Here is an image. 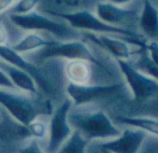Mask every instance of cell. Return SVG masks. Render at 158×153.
Instances as JSON below:
<instances>
[{"label": "cell", "instance_id": "cell-14", "mask_svg": "<svg viewBox=\"0 0 158 153\" xmlns=\"http://www.w3.org/2000/svg\"><path fill=\"white\" fill-rule=\"evenodd\" d=\"M64 72L69 83L77 84V85L90 84L93 78L92 63L81 59L68 61L64 65Z\"/></svg>", "mask_w": 158, "mask_h": 153}, {"label": "cell", "instance_id": "cell-19", "mask_svg": "<svg viewBox=\"0 0 158 153\" xmlns=\"http://www.w3.org/2000/svg\"><path fill=\"white\" fill-rule=\"evenodd\" d=\"M138 66L135 67L139 70L143 71L145 74H148V77H151L152 79L156 80L158 82V66L156 65L154 61L151 58L150 54H148V48L144 49L143 52L140 54V58L138 61Z\"/></svg>", "mask_w": 158, "mask_h": 153}, {"label": "cell", "instance_id": "cell-2", "mask_svg": "<svg viewBox=\"0 0 158 153\" xmlns=\"http://www.w3.org/2000/svg\"><path fill=\"white\" fill-rule=\"evenodd\" d=\"M57 16L64 19L69 26L75 30H84V32H92L99 35H114V36H123L127 39L141 40L140 36L135 32L127 29L125 27H117L110 24L104 23L103 21L90 11L80 10L75 12L58 13Z\"/></svg>", "mask_w": 158, "mask_h": 153}, {"label": "cell", "instance_id": "cell-11", "mask_svg": "<svg viewBox=\"0 0 158 153\" xmlns=\"http://www.w3.org/2000/svg\"><path fill=\"white\" fill-rule=\"evenodd\" d=\"M85 37L89 41L94 42L98 46H101L106 51H108L115 59H123L129 61L131 56L135 54V50L130 45L129 41H124L117 38H112L109 35L92 34V32H84Z\"/></svg>", "mask_w": 158, "mask_h": 153}, {"label": "cell", "instance_id": "cell-17", "mask_svg": "<svg viewBox=\"0 0 158 153\" xmlns=\"http://www.w3.org/2000/svg\"><path fill=\"white\" fill-rule=\"evenodd\" d=\"M117 121L127 125V127L138 128L150 136L158 137V119L148 117H122Z\"/></svg>", "mask_w": 158, "mask_h": 153}, {"label": "cell", "instance_id": "cell-22", "mask_svg": "<svg viewBox=\"0 0 158 153\" xmlns=\"http://www.w3.org/2000/svg\"><path fill=\"white\" fill-rule=\"evenodd\" d=\"M19 153H46L41 148L39 140L35 138H30L29 141L26 143L24 147L19 149Z\"/></svg>", "mask_w": 158, "mask_h": 153}, {"label": "cell", "instance_id": "cell-6", "mask_svg": "<svg viewBox=\"0 0 158 153\" xmlns=\"http://www.w3.org/2000/svg\"><path fill=\"white\" fill-rule=\"evenodd\" d=\"M72 107L71 100L66 98L53 110L48 122L46 153H56L72 135L74 130L69 121V114Z\"/></svg>", "mask_w": 158, "mask_h": 153}, {"label": "cell", "instance_id": "cell-9", "mask_svg": "<svg viewBox=\"0 0 158 153\" xmlns=\"http://www.w3.org/2000/svg\"><path fill=\"white\" fill-rule=\"evenodd\" d=\"M148 134L133 127H126L122 133L111 140L99 143L101 151L109 153H139Z\"/></svg>", "mask_w": 158, "mask_h": 153}, {"label": "cell", "instance_id": "cell-3", "mask_svg": "<svg viewBox=\"0 0 158 153\" xmlns=\"http://www.w3.org/2000/svg\"><path fill=\"white\" fill-rule=\"evenodd\" d=\"M9 19L15 26L25 30L35 32H48L63 41L80 40V34L67 23L55 21L46 15L38 12H31L24 15L9 14Z\"/></svg>", "mask_w": 158, "mask_h": 153}, {"label": "cell", "instance_id": "cell-7", "mask_svg": "<svg viewBox=\"0 0 158 153\" xmlns=\"http://www.w3.org/2000/svg\"><path fill=\"white\" fill-rule=\"evenodd\" d=\"M135 101H144L158 95V82L139 70L129 61L115 59Z\"/></svg>", "mask_w": 158, "mask_h": 153}, {"label": "cell", "instance_id": "cell-5", "mask_svg": "<svg viewBox=\"0 0 158 153\" xmlns=\"http://www.w3.org/2000/svg\"><path fill=\"white\" fill-rule=\"evenodd\" d=\"M0 107L25 127L40 114V109L35 100L28 94L19 91L0 88Z\"/></svg>", "mask_w": 158, "mask_h": 153}, {"label": "cell", "instance_id": "cell-12", "mask_svg": "<svg viewBox=\"0 0 158 153\" xmlns=\"http://www.w3.org/2000/svg\"><path fill=\"white\" fill-rule=\"evenodd\" d=\"M0 69H2L6 72V74L12 81L17 91H19V92L22 91L24 93L32 95H35L38 93L39 87H38L37 82L26 71L8 63H4L1 59H0Z\"/></svg>", "mask_w": 158, "mask_h": 153}, {"label": "cell", "instance_id": "cell-26", "mask_svg": "<svg viewBox=\"0 0 158 153\" xmlns=\"http://www.w3.org/2000/svg\"><path fill=\"white\" fill-rule=\"evenodd\" d=\"M130 1H131V0H110L111 3L116 4V6H123L124 4L129 3Z\"/></svg>", "mask_w": 158, "mask_h": 153}, {"label": "cell", "instance_id": "cell-15", "mask_svg": "<svg viewBox=\"0 0 158 153\" xmlns=\"http://www.w3.org/2000/svg\"><path fill=\"white\" fill-rule=\"evenodd\" d=\"M140 28L153 42H158V9L151 0H143V8L140 15Z\"/></svg>", "mask_w": 158, "mask_h": 153}, {"label": "cell", "instance_id": "cell-24", "mask_svg": "<svg viewBox=\"0 0 158 153\" xmlns=\"http://www.w3.org/2000/svg\"><path fill=\"white\" fill-rule=\"evenodd\" d=\"M9 39L8 30H6V26L3 25V23L0 22V46L1 45H6V42Z\"/></svg>", "mask_w": 158, "mask_h": 153}, {"label": "cell", "instance_id": "cell-21", "mask_svg": "<svg viewBox=\"0 0 158 153\" xmlns=\"http://www.w3.org/2000/svg\"><path fill=\"white\" fill-rule=\"evenodd\" d=\"M40 0H19L15 4H13L10 9L9 14H16V15H24L31 13L33 9L37 6Z\"/></svg>", "mask_w": 158, "mask_h": 153}, {"label": "cell", "instance_id": "cell-1", "mask_svg": "<svg viewBox=\"0 0 158 153\" xmlns=\"http://www.w3.org/2000/svg\"><path fill=\"white\" fill-rule=\"evenodd\" d=\"M69 121L73 130L81 133L89 142L111 140L122 133L121 128L102 110H77L72 107Z\"/></svg>", "mask_w": 158, "mask_h": 153}, {"label": "cell", "instance_id": "cell-4", "mask_svg": "<svg viewBox=\"0 0 158 153\" xmlns=\"http://www.w3.org/2000/svg\"><path fill=\"white\" fill-rule=\"evenodd\" d=\"M37 61H45L48 58H66L68 61L81 59L101 66L98 57L94 54L90 48L81 40H68V41H59L53 40L50 45L42 48L41 50L35 53Z\"/></svg>", "mask_w": 158, "mask_h": 153}, {"label": "cell", "instance_id": "cell-27", "mask_svg": "<svg viewBox=\"0 0 158 153\" xmlns=\"http://www.w3.org/2000/svg\"><path fill=\"white\" fill-rule=\"evenodd\" d=\"M146 48L148 49V50H152V51H154V52H156L157 54H158V42H151L150 44H148Z\"/></svg>", "mask_w": 158, "mask_h": 153}, {"label": "cell", "instance_id": "cell-16", "mask_svg": "<svg viewBox=\"0 0 158 153\" xmlns=\"http://www.w3.org/2000/svg\"><path fill=\"white\" fill-rule=\"evenodd\" d=\"M52 42L53 40L43 38L41 35L37 34V32H29V34L25 35L19 42H16L11 48L15 52L19 53V54H24V53H31L39 51L42 48L50 45Z\"/></svg>", "mask_w": 158, "mask_h": 153}, {"label": "cell", "instance_id": "cell-13", "mask_svg": "<svg viewBox=\"0 0 158 153\" xmlns=\"http://www.w3.org/2000/svg\"><path fill=\"white\" fill-rule=\"evenodd\" d=\"M97 16L104 23L117 27H123V23H126L135 13L129 9L116 6L111 2H99L97 4Z\"/></svg>", "mask_w": 158, "mask_h": 153}, {"label": "cell", "instance_id": "cell-18", "mask_svg": "<svg viewBox=\"0 0 158 153\" xmlns=\"http://www.w3.org/2000/svg\"><path fill=\"white\" fill-rule=\"evenodd\" d=\"M89 143V141L81 133L74 130L72 135L56 153H86Z\"/></svg>", "mask_w": 158, "mask_h": 153}, {"label": "cell", "instance_id": "cell-28", "mask_svg": "<svg viewBox=\"0 0 158 153\" xmlns=\"http://www.w3.org/2000/svg\"><path fill=\"white\" fill-rule=\"evenodd\" d=\"M102 153H109V152H106V151H102Z\"/></svg>", "mask_w": 158, "mask_h": 153}, {"label": "cell", "instance_id": "cell-23", "mask_svg": "<svg viewBox=\"0 0 158 153\" xmlns=\"http://www.w3.org/2000/svg\"><path fill=\"white\" fill-rule=\"evenodd\" d=\"M0 88H6V90H12V91H17L16 87L14 86V84L12 83L9 77L6 74V72L2 69H0Z\"/></svg>", "mask_w": 158, "mask_h": 153}, {"label": "cell", "instance_id": "cell-10", "mask_svg": "<svg viewBox=\"0 0 158 153\" xmlns=\"http://www.w3.org/2000/svg\"><path fill=\"white\" fill-rule=\"evenodd\" d=\"M0 59L4 63H8L12 66L24 70L27 74H29L35 81L37 82L38 87L42 88L43 91L48 92L50 91V83L46 79L45 74L41 71L40 68H38L35 64H31L28 59L24 58L22 54L15 52L11 46L9 45H1L0 46Z\"/></svg>", "mask_w": 158, "mask_h": 153}, {"label": "cell", "instance_id": "cell-25", "mask_svg": "<svg viewBox=\"0 0 158 153\" xmlns=\"http://www.w3.org/2000/svg\"><path fill=\"white\" fill-rule=\"evenodd\" d=\"M15 0H0V13L6 12L8 9H11Z\"/></svg>", "mask_w": 158, "mask_h": 153}, {"label": "cell", "instance_id": "cell-20", "mask_svg": "<svg viewBox=\"0 0 158 153\" xmlns=\"http://www.w3.org/2000/svg\"><path fill=\"white\" fill-rule=\"evenodd\" d=\"M28 133L30 135V138H35L37 140H41L44 139L45 137H48V124L44 123L42 120L39 119V117L37 119H35L32 122H30L27 125Z\"/></svg>", "mask_w": 158, "mask_h": 153}, {"label": "cell", "instance_id": "cell-8", "mask_svg": "<svg viewBox=\"0 0 158 153\" xmlns=\"http://www.w3.org/2000/svg\"><path fill=\"white\" fill-rule=\"evenodd\" d=\"M122 88L121 84H77L68 83L66 86V92L68 98L71 100L73 107H82L89 105L96 100L115 95Z\"/></svg>", "mask_w": 158, "mask_h": 153}]
</instances>
